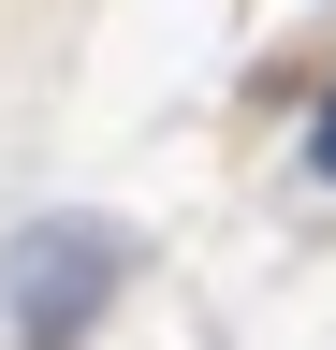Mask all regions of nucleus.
<instances>
[{
    "label": "nucleus",
    "instance_id": "f257e3e1",
    "mask_svg": "<svg viewBox=\"0 0 336 350\" xmlns=\"http://www.w3.org/2000/svg\"><path fill=\"white\" fill-rule=\"evenodd\" d=\"M117 278H132V234H117V219H44V234L15 248V350H73Z\"/></svg>",
    "mask_w": 336,
    "mask_h": 350
},
{
    "label": "nucleus",
    "instance_id": "f03ea898",
    "mask_svg": "<svg viewBox=\"0 0 336 350\" xmlns=\"http://www.w3.org/2000/svg\"><path fill=\"white\" fill-rule=\"evenodd\" d=\"M307 161H322V175H336V103H322V131H307Z\"/></svg>",
    "mask_w": 336,
    "mask_h": 350
}]
</instances>
